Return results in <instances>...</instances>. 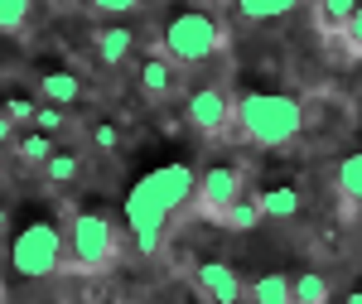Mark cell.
<instances>
[{"mask_svg": "<svg viewBox=\"0 0 362 304\" xmlns=\"http://www.w3.org/2000/svg\"><path fill=\"white\" fill-rule=\"evenodd\" d=\"M10 266L25 280H49L63 271V232L54 222H29L25 232L10 242Z\"/></svg>", "mask_w": 362, "mask_h": 304, "instance_id": "5b68a950", "label": "cell"}, {"mask_svg": "<svg viewBox=\"0 0 362 304\" xmlns=\"http://www.w3.org/2000/svg\"><path fill=\"white\" fill-rule=\"evenodd\" d=\"M256 203H261V218H295L300 208H305V198H300V189L295 184H276V189H266V194H256Z\"/></svg>", "mask_w": 362, "mask_h": 304, "instance_id": "7c38bea8", "label": "cell"}, {"mask_svg": "<svg viewBox=\"0 0 362 304\" xmlns=\"http://www.w3.org/2000/svg\"><path fill=\"white\" fill-rule=\"evenodd\" d=\"M237 131L261 150H285L305 131V102L285 92H247L237 97Z\"/></svg>", "mask_w": 362, "mask_h": 304, "instance_id": "7a4b0ae2", "label": "cell"}, {"mask_svg": "<svg viewBox=\"0 0 362 304\" xmlns=\"http://www.w3.org/2000/svg\"><path fill=\"white\" fill-rule=\"evenodd\" d=\"M247 194V169L242 165H208L194 184V213L203 222H223V213Z\"/></svg>", "mask_w": 362, "mask_h": 304, "instance_id": "8992f818", "label": "cell"}, {"mask_svg": "<svg viewBox=\"0 0 362 304\" xmlns=\"http://www.w3.org/2000/svg\"><path fill=\"white\" fill-rule=\"evenodd\" d=\"M78 174H83V160L73 155V150H54L49 160H44V179L63 189V184H78Z\"/></svg>", "mask_w": 362, "mask_h": 304, "instance_id": "e0dca14e", "label": "cell"}, {"mask_svg": "<svg viewBox=\"0 0 362 304\" xmlns=\"http://www.w3.org/2000/svg\"><path fill=\"white\" fill-rule=\"evenodd\" d=\"M194 285H198V295H208L213 304H242L247 300V285H242V276L227 261H203L194 271Z\"/></svg>", "mask_w": 362, "mask_h": 304, "instance_id": "9c48e42d", "label": "cell"}, {"mask_svg": "<svg viewBox=\"0 0 362 304\" xmlns=\"http://www.w3.org/2000/svg\"><path fill=\"white\" fill-rule=\"evenodd\" d=\"M227 49V29L208 15V10H179L165 25L160 54H169L179 68H203Z\"/></svg>", "mask_w": 362, "mask_h": 304, "instance_id": "3957f363", "label": "cell"}, {"mask_svg": "<svg viewBox=\"0 0 362 304\" xmlns=\"http://www.w3.org/2000/svg\"><path fill=\"white\" fill-rule=\"evenodd\" d=\"M338 39H343V54H348V58H362V5L353 10V20L343 25V34H338Z\"/></svg>", "mask_w": 362, "mask_h": 304, "instance_id": "cb8c5ba5", "label": "cell"}, {"mask_svg": "<svg viewBox=\"0 0 362 304\" xmlns=\"http://www.w3.org/2000/svg\"><path fill=\"white\" fill-rule=\"evenodd\" d=\"M362 0H314V20H319V34H343V25L353 20V10H358Z\"/></svg>", "mask_w": 362, "mask_h": 304, "instance_id": "9a60e30c", "label": "cell"}, {"mask_svg": "<svg viewBox=\"0 0 362 304\" xmlns=\"http://www.w3.org/2000/svg\"><path fill=\"white\" fill-rule=\"evenodd\" d=\"M34 107H39V102H29V97H5V116H10V121H15V126H34Z\"/></svg>", "mask_w": 362, "mask_h": 304, "instance_id": "d4e9b609", "label": "cell"}, {"mask_svg": "<svg viewBox=\"0 0 362 304\" xmlns=\"http://www.w3.org/2000/svg\"><path fill=\"white\" fill-rule=\"evenodd\" d=\"M136 87H140V97H145V102L165 107L169 97L179 92V63H174L169 54H150L136 68Z\"/></svg>", "mask_w": 362, "mask_h": 304, "instance_id": "ba28073f", "label": "cell"}, {"mask_svg": "<svg viewBox=\"0 0 362 304\" xmlns=\"http://www.w3.org/2000/svg\"><path fill=\"white\" fill-rule=\"evenodd\" d=\"M34 131H49V136H58V131H68V107H54V102H39V107H34Z\"/></svg>", "mask_w": 362, "mask_h": 304, "instance_id": "7402d4cb", "label": "cell"}, {"mask_svg": "<svg viewBox=\"0 0 362 304\" xmlns=\"http://www.w3.org/2000/svg\"><path fill=\"white\" fill-rule=\"evenodd\" d=\"M39 97L54 102V107H78L83 102V78L68 73V68H44L39 73Z\"/></svg>", "mask_w": 362, "mask_h": 304, "instance_id": "30bf717a", "label": "cell"}, {"mask_svg": "<svg viewBox=\"0 0 362 304\" xmlns=\"http://www.w3.org/2000/svg\"><path fill=\"white\" fill-rule=\"evenodd\" d=\"M58 145L49 131H25V136H15V160L20 165H34V169H44V160L54 155Z\"/></svg>", "mask_w": 362, "mask_h": 304, "instance_id": "2e32d148", "label": "cell"}, {"mask_svg": "<svg viewBox=\"0 0 362 304\" xmlns=\"http://www.w3.org/2000/svg\"><path fill=\"white\" fill-rule=\"evenodd\" d=\"M116 222L107 213H78L63 232V266H73L78 276H102L116 261Z\"/></svg>", "mask_w": 362, "mask_h": 304, "instance_id": "277c9868", "label": "cell"}, {"mask_svg": "<svg viewBox=\"0 0 362 304\" xmlns=\"http://www.w3.org/2000/svg\"><path fill=\"white\" fill-rule=\"evenodd\" d=\"M194 184H198V174L189 165H160L131 189V198H126V222H131V237H136L140 251H155L165 242L169 222L194 203Z\"/></svg>", "mask_w": 362, "mask_h": 304, "instance_id": "6da1fadb", "label": "cell"}, {"mask_svg": "<svg viewBox=\"0 0 362 304\" xmlns=\"http://www.w3.org/2000/svg\"><path fill=\"white\" fill-rule=\"evenodd\" d=\"M87 136H92V145H97L102 155H116V150H121V126H116V121H92Z\"/></svg>", "mask_w": 362, "mask_h": 304, "instance_id": "603a6c76", "label": "cell"}, {"mask_svg": "<svg viewBox=\"0 0 362 304\" xmlns=\"http://www.w3.org/2000/svg\"><path fill=\"white\" fill-rule=\"evenodd\" d=\"M34 0H0V34H20L29 25Z\"/></svg>", "mask_w": 362, "mask_h": 304, "instance_id": "44dd1931", "label": "cell"}, {"mask_svg": "<svg viewBox=\"0 0 362 304\" xmlns=\"http://www.w3.org/2000/svg\"><path fill=\"white\" fill-rule=\"evenodd\" d=\"M290 295H295V304H329V280L319 276V271L290 276Z\"/></svg>", "mask_w": 362, "mask_h": 304, "instance_id": "ffe728a7", "label": "cell"}, {"mask_svg": "<svg viewBox=\"0 0 362 304\" xmlns=\"http://www.w3.org/2000/svg\"><path fill=\"white\" fill-rule=\"evenodd\" d=\"M179 304H213L208 295H189V300H179Z\"/></svg>", "mask_w": 362, "mask_h": 304, "instance_id": "83f0119b", "label": "cell"}, {"mask_svg": "<svg viewBox=\"0 0 362 304\" xmlns=\"http://www.w3.org/2000/svg\"><path fill=\"white\" fill-rule=\"evenodd\" d=\"M247 300L251 304H295V295H290V276H280V271L256 276L247 285Z\"/></svg>", "mask_w": 362, "mask_h": 304, "instance_id": "5bb4252c", "label": "cell"}, {"mask_svg": "<svg viewBox=\"0 0 362 304\" xmlns=\"http://www.w3.org/2000/svg\"><path fill=\"white\" fill-rule=\"evenodd\" d=\"M305 0H237V15L247 20V25H271V20H285V15H295Z\"/></svg>", "mask_w": 362, "mask_h": 304, "instance_id": "4fadbf2b", "label": "cell"}, {"mask_svg": "<svg viewBox=\"0 0 362 304\" xmlns=\"http://www.w3.org/2000/svg\"><path fill=\"white\" fill-rule=\"evenodd\" d=\"M348 304H362V290H353V295H348Z\"/></svg>", "mask_w": 362, "mask_h": 304, "instance_id": "f546056e", "label": "cell"}, {"mask_svg": "<svg viewBox=\"0 0 362 304\" xmlns=\"http://www.w3.org/2000/svg\"><path fill=\"white\" fill-rule=\"evenodd\" d=\"M0 174H5V150H0Z\"/></svg>", "mask_w": 362, "mask_h": 304, "instance_id": "4dcf8cb0", "label": "cell"}, {"mask_svg": "<svg viewBox=\"0 0 362 304\" xmlns=\"http://www.w3.org/2000/svg\"><path fill=\"white\" fill-rule=\"evenodd\" d=\"M5 227H10V213H5V208H0V232H5Z\"/></svg>", "mask_w": 362, "mask_h": 304, "instance_id": "f1b7e54d", "label": "cell"}, {"mask_svg": "<svg viewBox=\"0 0 362 304\" xmlns=\"http://www.w3.org/2000/svg\"><path fill=\"white\" fill-rule=\"evenodd\" d=\"M15 136H20V126H15V121L0 111V150H5V145H15Z\"/></svg>", "mask_w": 362, "mask_h": 304, "instance_id": "4316f807", "label": "cell"}, {"mask_svg": "<svg viewBox=\"0 0 362 304\" xmlns=\"http://www.w3.org/2000/svg\"><path fill=\"white\" fill-rule=\"evenodd\" d=\"M131 54H136V29H126V25L97 29V58H102L107 68H121Z\"/></svg>", "mask_w": 362, "mask_h": 304, "instance_id": "8fae6325", "label": "cell"}, {"mask_svg": "<svg viewBox=\"0 0 362 304\" xmlns=\"http://www.w3.org/2000/svg\"><path fill=\"white\" fill-rule=\"evenodd\" d=\"M184 121L194 126L198 136L218 140V136L232 131V121H237V102L227 97V87L208 83V87H198V92H189V102H184Z\"/></svg>", "mask_w": 362, "mask_h": 304, "instance_id": "52a82bcc", "label": "cell"}, {"mask_svg": "<svg viewBox=\"0 0 362 304\" xmlns=\"http://www.w3.org/2000/svg\"><path fill=\"white\" fill-rule=\"evenodd\" d=\"M145 0H92V10L97 15H136Z\"/></svg>", "mask_w": 362, "mask_h": 304, "instance_id": "484cf974", "label": "cell"}, {"mask_svg": "<svg viewBox=\"0 0 362 304\" xmlns=\"http://www.w3.org/2000/svg\"><path fill=\"white\" fill-rule=\"evenodd\" d=\"M338 189L348 198V213H362V155H348L338 165Z\"/></svg>", "mask_w": 362, "mask_h": 304, "instance_id": "ac0fdd59", "label": "cell"}, {"mask_svg": "<svg viewBox=\"0 0 362 304\" xmlns=\"http://www.w3.org/2000/svg\"><path fill=\"white\" fill-rule=\"evenodd\" d=\"M256 222H261V203H256L251 194H242V198H237V203L223 213V222H218V227H227V232H251Z\"/></svg>", "mask_w": 362, "mask_h": 304, "instance_id": "d6986e66", "label": "cell"}]
</instances>
